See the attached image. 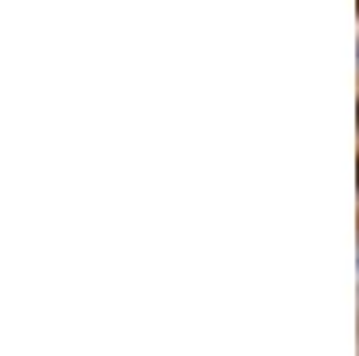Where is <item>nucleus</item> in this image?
Segmentation results:
<instances>
[]
</instances>
